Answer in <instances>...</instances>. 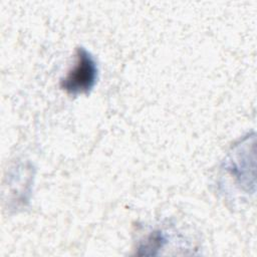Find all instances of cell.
<instances>
[{
  "mask_svg": "<svg viewBox=\"0 0 257 257\" xmlns=\"http://www.w3.org/2000/svg\"><path fill=\"white\" fill-rule=\"evenodd\" d=\"M75 63L60 81V87L70 94L88 92L97 79V64L84 47L76 48Z\"/></svg>",
  "mask_w": 257,
  "mask_h": 257,
  "instance_id": "1",
  "label": "cell"
}]
</instances>
